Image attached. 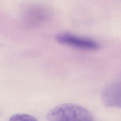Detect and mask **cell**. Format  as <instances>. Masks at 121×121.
<instances>
[{
    "label": "cell",
    "mask_w": 121,
    "mask_h": 121,
    "mask_svg": "<svg viewBox=\"0 0 121 121\" xmlns=\"http://www.w3.org/2000/svg\"><path fill=\"white\" fill-rule=\"evenodd\" d=\"M49 121H93L90 112L75 104H60L49 112L46 115Z\"/></svg>",
    "instance_id": "6da1fadb"
},
{
    "label": "cell",
    "mask_w": 121,
    "mask_h": 121,
    "mask_svg": "<svg viewBox=\"0 0 121 121\" xmlns=\"http://www.w3.org/2000/svg\"><path fill=\"white\" fill-rule=\"evenodd\" d=\"M55 39L61 44L79 49L95 50L98 49L99 47V44L92 39L70 33H63L58 34L55 37Z\"/></svg>",
    "instance_id": "7a4b0ae2"
},
{
    "label": "cell",
    "mask_w": 121,
    "mask_h": 121,
    "mask_svg": "<svg viewBox=\"0 0 121 121\" xmlns=\"http://www.w3.org/2000/svg\"><path fill=\"white\" fill-rule=\"evenodd\" d=\"M101 99L106 107L121 108V82H115L105 86L102 91Z\"/></svg>",
    "instance_id": "3957f363"
},
{
    "label": "cell",
    "mask_w": 121,
    "mask_h": 121,
    "mask_svg": "<svg viewBox=\"0 0 121 121\" xmlns=\"http://www.w3.org/2000/svg\"><path fill=\"white\" fill-rule=\"evenodd\" d=\"M9 121H38L34 116L24 113H17L12 116Z\"/></svg>",
    "instance_id": "277c9868"
}]
</instances>
